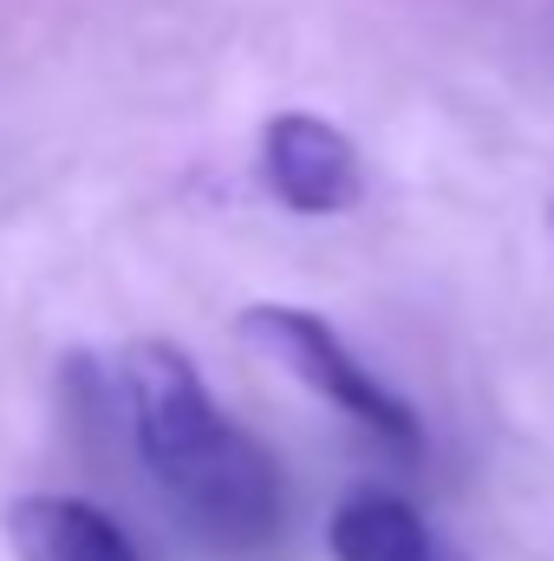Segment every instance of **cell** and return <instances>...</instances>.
Returning <instances> with one entry per match:
<instances>
[{
	"label": "cell",
	"mask_w": 554,
	"mask_h": 561,
	"mask_svg": "<svg viewBox=\"0 0 554 561\" xmlns=\"http://www.w3.org/2000/svg\"><path fill=\"white\" fill-rule=\"evenodd\" d=\"M125 412H131L138 457L163 483L170 510L209 549L249 556L280 536L275 457L242 424L216 412V399L203 392V373L176 346L143 340L125 353Z\"/></svg>",
	"instance_id": "cell-1"
},
{
	"label": "cell",
	"mask_w": 554,
	"mask_h": 561,
	"mask_svg": "<svg viewBox=\"0 0 554 561\" xmlns=\"http://www.w3.org/2000/svg\"><path fill=\"white\" fill-rule=\"evenodd\" d=\"M242 333L280 359L293 379H307L320 399H333L346 419H359L372 437H385L392 450H417V412L392 392V386H379L346 346H339V333L320 320V313H300V307H249L242 313Z\"/></svg>",
	"instance_id": "cell-2"
},
{
	"label": "cell",
	"mask_w": 554,
	"mask_h": 561,
	"mask_svg": "<svg viewBox=\"0 0 554 561\" xmlns=\"http://www.w3.org/2000/svg\"><path fill=\"white\" fill-rule=\"evenodd\" d=\"M262 170L287 209L300 216H339L359 203L366 176H359V150L346 144L339 125L313 118V112H280L262 138Z\"/></svg>",
	"instance_id": "cell-3"
},
{
	"label": "cell",
	"mask_w": 554,
	"mask_h": 561,
	"mask_svg": "<svg viewBox=\"0 0 554 561\" xmlns=\"http://www.w3.org/2000/svg\"><path fill=\"white\" fill-rule=\"evenodd\" d=\"M13 561H138L125 529L79 496H20L7 510Z\"/></svg>",
	"instance_id": "cell-4"
},
{
	"label": "cell",
	"mask_w": 554,
	"mask_h": 561,
	"mask_svg": "<svg viewBox=\"0 0 554 561\" xmlns=\"http://www.w3.org/2000/svg\"><path fill=\"white\" fill-rule=\"evenodd\" d=\"M333 561H443L424 516L399 496H379V490H359L333 510Z\"/></svg>",
	"instance_id": "cell-5"
}]
</instances>
